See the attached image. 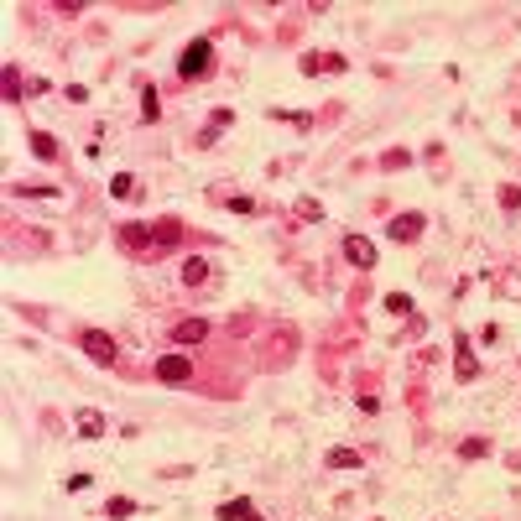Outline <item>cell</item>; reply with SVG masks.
I'll return each instance as SVG.
<instances>
[{
	"instance_id": "5bb4252c",
	"label": "cell",
	"mask_w": 521,
	"mask_h": 521,
	"mask_svg": "<svg viewBox=\"0 0 521 521\" xmlns=\"http://www.w3.org/2000/svg\"><path fill=\"white\" fill-rule=\"evenodd\" d=\"M120 240L125 245H146V240H157V234H151V225H120Z\"/></svg>"
},
{
	"instance_id": "5b68a950",
	"label": "cell",
	"mask_w": 521,
	"mask_h": 521,
	"mask_svg": "<svg viewBox=\"0 0 521 521\" xmlns=\"http://www.w3.org/2000/svg\"><path fill=\"white\" fill-rule=\"evenodd\" d=\"M349 63L339 58V53H308L302 58V73H344Z\"/></svg>"
},
{
	"instance_id": "d6986e66",
	"label": "cell",
	"mask_w": 521,
	"mask_h": 521,
	"mask_svg": "<svg viewBox=\"0 0 521 521\" xmlns=\"http://www.w3.org/2000/svg\"><path fill=\"white\" fill-rule=\"evenodd\" d=\"M157 110H162V99H157V89H146V94H141V115H146V120H157Z\"/></svg>"
},
{
	"instance_id": "9a60e30c",
	"label": "cell",
	"mask_w": 521,
	"mask_h": 521,
	"mask_svg": "<svg viewBox=\"0 0 521 521\" xmlns=\"http://www.w3.org/2000/svg\"><path fill=\"white\" fill-rule=\"evenodd\" d=\"M204 277H209V266L198 261V256H193L188 266H182V282H188V287H198V282H204Z\"/></svg>"
},
{
	"instance_id": "4fadbf2b",
	"label": "cell",
	"mask_w": 521,
	"mask_h": 521,
	"mask_svg": "<svg viewBox=\"0 0 521 521\" xmlns=\"http://www.w3.org/2000/svg\"><path fill=\"white\" fill-rule=\"evenodd\" d=\"M110 193H115V198H136L141 188H136V177H130V172H115V177H110Z\"/></svg>"
},
{
	"instance_id": "ffe728a7",
	"label": "cell",
	"mask_w": 521,
	"mask_h": 521,
	"mask_svg": "<svg viewBox=\"0 0 521 521\" xmlns=\"http://www.w3.org/2000/svg\"><path fill=\"white\" fill-rule=\"evenodd\" d=\"M386 308L391 313H412V297L407 292H386Z\"/></svg>"
},
{
	"instance_id": "30bf717a",
	"label": "cell",
	"mask_w": 521,
	"mask_h": 521,
	"mask_svg": "<svg viewBox=\"0 0 521 521\" xmlns=\"http://www.w3.org/2000/svg\"><path fill=\"white\" fill-rule=\"evenodd\" d=\"M220 521H256V506L240 495V500H229V506H220Z\"/></svg>"
},
{
	"instance_id": "ba28073f",
	"label": "cell",
	"mask_w": 521,
	"mask_h": 521,
	"mask_svg": "<svg viewBox=\"0 0 521 521\" xmlns=\"http://www.w3.org/2000/svg\"><path fill=\"white\" fill-rule=\"evenodd\" d=\"M453 376H459V381H475V376H480V360L469 355V339H464V334H459V360H453Z\"/></svg>"
},
{
	"instance_id": "603a6c76",
	"label": "cell",
	"mask_w": 521,
	"mask_h": 521,
	"mask_svg": "<svg viewBox=\"0 0 521 521\" xmlns=\"http://www.w3.org/2000/svg\"><path fill=\"white\" fill-rule=\"evenodd\" d=\"M6 94L21 99V73H16V68H6Z\"/></svg>"
},
{
	"instance_id": "ac0fdd59",
	"label": "cell",
	"mask_w": 521,
	"mask_h": 521,
	"mask_svg": "<svg viewBox=\"0 0 521 521\" xmlns=\"http://www.w3.org/2000/svg\"><path fill=\"white\" fill-rule=\"evenodd\" d=\"M105 511H110V516H136L141 506H136V500H125V495H115V500H110Z\"/></svg>"
},
{
	"instance_id": "cb8c5ba5",
	"label": "cell",
	"mask_w": 521,
	"mask_h": 521,
	"mask_svg": "<svg viewBox=\"0 0 521 521\" xmlns=\"http://www.w3.org/2000/svg\"><path fill=\"white\" fill-rule=\"evenodd\" d=\"M256 521H266V516H256Z\"/></svg>"
},
{
	"instance_id": "3957f363",
	"label": "cell",
	"mask_w": 521,
	"mask_h": 521,
	"mask_svg": "<svg viewBox=\"0 0 521 521\" xmlns=\"http://www.w3.org/2000/svg\"><path fill=\"white\" fill-rule=\"evenodd\" d=\"M157 381H167V386L193 381V355H162L157 360Z\"/></svg>"
},
{
	"instance_id": "7a4b0ae2",
	"label": "cell",
	"mask_w": 521,
	"mask_h": 521,
	"mask_svg": "<svg viewBox=\"0 0 521 521\" xmlns=\"http://www.w3.org/2000/svg\"><path fill=\"white\" fill-rule=\"evenodd\" d=\"M78 349H83V355H89L94 365H115V355H120V349H115V339H110L105 329H83Z\"/></svg>"
},
{
	"instance_id": "44dd1931",
	"label": "cell",
	"mask_w": 521,
	"mask_h": 521,
	"mask_svg": "<svg viewBox=\"0 0 521 521\" xmlns=\"http://www.w3.org/2000/svg\"><path fill=\"white\" fill-rule=\"evenodd\" d=\"M297 214H302V220H324V204H318V198H302Z\"/></svg>"
},
{
	"instance_id": "9c48e42d",
	"label": "cell",
	"mask_w": 521,
	"mask_h": 521,
	"mask_svg": "<svg viewBox=\"0 0 521 521\" xmlns=\"http://www.w3.org/2000/svg\"><path fill=\"white\" fill-rule=\"evenodd\" d=\"M78 438H105V417H99V412H78Z\"/></svg>"
},
{
	"instance_id": "7c38bea8",
	"label": "cell",
	"mask_w": 521,
	"mask_h": 521,
	"mask_svg": "<svg viewBox=\"0 0 521 521\" xmlns=\"http://www.w3.org/2000/svg\"><path fill=\"white\" fill-rule=\"evenodd\" d=\"M365 459H360V453L355 448H329V469H360Z\"/></svg>"
},
{
	"instance_id": "8992f818",
	"label": "cell",
	"mask_w": 521,
	"mask_h": 521,
	"mask_svg": "<svg viewBox=\"0 0 521 521\" xmlns=\"http://www.w3.org/2000/svg\"><path fill=\"white\" fill-rule=\"evenodd\" d=\"M172 339L177 344H204L209 339V324H204V318H182V324L172 329Z\"/></svg>"
},
{
	"instance_id": "e0dca14e",
	"label": "cell",
	"mask_w": 521,
	"mask_h": 521,
	"mask_svg": "<svg viewBox=\"0 0 521 521\" xmlns=\"http://www.w3.org/2000/svg\"><path fill=\"white\" fill-rule=\"evenodd\" d=\"M500 209H506V214L521 209V188H516V182H506V188H500Z\"/></svg>"
},
{
	"instance_id": "52a82bcc",
	"label": "cell",
	"mask_w": 521,
	"mask_h": 521,
	"mask_svg": "<svg viewBox=\"0 0 521 521\" xmlns=\"http://www.w3.org/2000/svg\"><path fill=\"white\" fill-rule=\"evenodd\" d=\"M417 234H423V214H396L391 220V240L407 245V240H417Z\"/></svg>"
},
{
	"instance_id": "2e32d148",
	"label": "cell",
	"mask_w": 521,
	"mask_h": 521,
	"mask_svg": "<svg viewBox=\"0 0 521 521\" xmlns=\"http://www.w3.org/2000/svg\"><path fill=\"white\" fill-rule=\"evenodd\" d=\"M459 453H464V459H485V453H490V443H485V438H464Z\"/></svg>"
},
{
	"instance_id": "7402d4cb",
	"label": "cell",
	"mask_w": 521,
	"mask_h": 521,
	"mask_svg": "<svg viewBox=\"0 0 521 521\" xmlns=\"http://www.w3.org/2000/svg\"><path fill=\"white\" fill-rule=\"evenodd\" d=\"M381 167H386V172H396V167H407V151H386V157H381Z\"/></svg>"
},
{
	"instance_id": "277c9868",
	"label": "cell",
	"mask_w": 521,
	"mask_h": 521,
	"mask_svg": "<svg viewBox=\"0 0 521 521\" xmlns=\"http://www.w3.org/2000/svg\"><path fill=\"white\" fill-rule=\"evenodd\" d=\"M344 256L355 261L360 272H371V266H376V245L365 240V234H344Z\"/></svg>"
},
{
	"instance_id": "8fae6325",
	"label": "cell",
	"mask_w": 521,
	"mask_h": 521,
	"mask_svg": "<svg viewBox=\"0 0 521 521\" xmlns=\"http://www.w3.org/2000/svg\"><path fill=\"white\" fill-rule=\"evenodd\" d=\"M31 151H37V162H58V141L47 130H31Z\"/></svg>"
},
{
	"instance_id": "6da1fadb",
	"label": "cell",
	"mask_w": 521,
	"mask_h": 521,
	"mask_svg": "<svg viewBox=\"0 0 521 521\" xmlns=\"http://www.w3.org/2000/svg\"><path fill=\"white\" fill-rule=\"evenodd\" d=\"M177 73L182 78H209L214 73V42H204V37L188 42V47H182V58H177Z\"/></svg>"
}]
</instances>
